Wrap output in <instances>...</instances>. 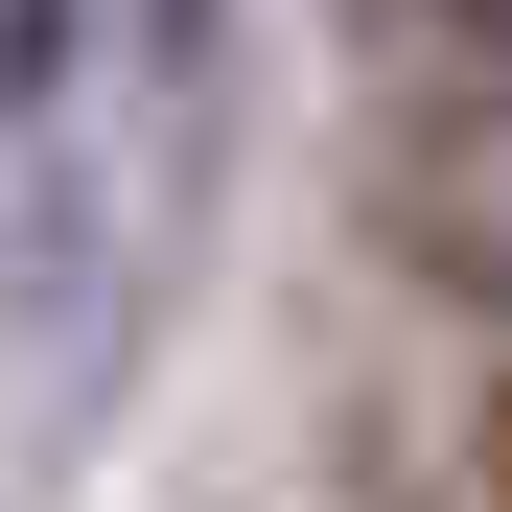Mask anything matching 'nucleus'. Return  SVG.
I'll return each mask as SVG.
<instances>
[{
	"label": "nucleus",
	"mask_w": 512,
	"mask_h": 512,
	"mask_svg": "<svg viewBox=\"0 0 512 512\" xmlns=\"http://www.w3.org/2000/svg\"><path fill=\"white\" fill-rule=\"evenodd\" d=\"M47 70H70V0H0V117H24Z\"/></svg>",
	"instance_id": "f257e3e1"
},
{
	"label": "nucleus",
	"mask_w": 512,
	"mask_h": 512,
	"mask_svg": "<svg viewBox=\"0 0 512 512\" xmlns=\"http://www.w3.org/2000/svg\"><path fill=\"white\" fill-rule=\"evenodd\" d=\"M443 47H466V70H489V94H512V0H443Z\"/></svg>",
	"instance_id": "f03ea898"
},
{
	"label": "nucleus",
	"mask_w": 512,
	"mask_h": 512,
	"mask_svg": "<svg viewBox=\"0 0 512 512\" xmlns=\"http://www.w3.org/2000/svg\"><path fill=\"white\" fill-rule=\"evenodd\" d=\"M489 512H512V396H489Z\"/></svg>",
	"instance_id": "7ed1b4c3"
}]
</instances>
